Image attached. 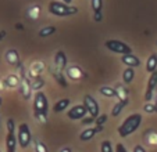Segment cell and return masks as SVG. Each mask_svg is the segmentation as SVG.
<instances>
[{"label": "cell", "instance_id": "44dd1931", "mask_svg": "<svg viewBox=\"0 0 157 152\" xmlns=\"http://www.w3.org/2000/svg\"><path fill=\"white\" fill-rule=\"evenodd\" d=\"M53 78H54V80H56V82L59 83V85L61 86L63 89H67V87H68V83H67V80H65L64 73H63V72H60V71H56V72H53Z\"/></svg>", "mask_w": 157, "mask_h": 152}, {"label": "cell", "instance_id": "e0dca14e", "mask_svg": "<svg viewBox=\"0 0 157 152\" xmlns=\"http://www.w3.org/2000/svg\"><path fill=\"white\" fill-rule=\"evenodd\" d=\"M4 85H6L7 87L14 89V87H18V86L21 85V80H20V78H18L17 75L11 73V75H9L6 79H4Z\"/></svg>", "mask_w": 157, "mask_h": 152}, {"label": "cell", "instance_id": "b9f144b4", "mask_svg": "<svg viewBox=\"0 0 157 152\" xmlns=\"http://www.w3.org/2000/svg\"><path fill=\"white\" fill-rule=\"evenodd\" d=\"M156 44H157V40H156Z\"/></svg>", "mask_w": 157, "mask_h": 152}, {"label": "cell", "instance_id": "d6986e66", "mask_svg": "<svg viewBox=\"0 0 157 152\" xmlns=\"http://www.w3.org/2000/svg\"><path fill=\"white\" fill-rule=\"evenodd\" d=\"M127 104H128V100H124V101H118V103H117L116 105L113 107V109H111V116H113V118L120 116V114L124 111V108L127 107Z\"/></svg>", "mask_w": 157, "mask_h": 152}, {"label": "cell", "instance_id": "2e32d148", "mask_svg": "<svg viewBox=\"0 0 157 152\" xmlns=\"http://www.w3.org/2000/svg\"><path fill=\"white\" fill-rule=\"evenodd\" d=\"M70 98H61V100H59L56 104L53 105V111H54V114H59V112H63V111H65L67 109V107L70 105Z\"/></svg>", "mask_w": 157, "mask_h": 152}, {"label": "cell", "instance_id": "ba28073f", "mask_svg": "<svg viewBox=\"0 0 157 152\" xmlns=\"http://www.w3.org/2000/svg\"><path fill=\"white\" fill-rule=\"evenodd\" d=\"M157 86V71L153 73H150V78L147 80V89H146V93H145V101L149 103L151 98H153V90L156 89Z\"/></svg>", "mask_w": 157, "mask_h": 152}, {"label": "cell", "instance_id": "30bf717a", "mask_svg": "<svg viewBox=\"0 0 157 152\" xmlns=\"http://www.w3.org/2000/svg\"><path fill=\"white\" fill-rule=\"evenodd\" d=\"M6 61L9 65L11 67H20L21 65V60H20V54L15 49H10L7 50L6 53Z\"/></svg>", "mask_w": 157, "mask_h": 152}, {"label": "cell", "instance_id": "60d3db41", "mask_svg": "<svg viewBox=\"0 0 157 152\" xmlns=\"http://www.w3.org/2000/svg\"><path fill=\"white\" fill-rule=\"evenodd\" d=\"M2 103H3V100H2V97H0V107H2Z\"/></svg>", "mask_w": 157, "mask_h": 152}, {"label": "cell", "instance_id": "f1b7e54d", "mask_svg": "<svg viewBox=\"0 0 157 152\" xmlns=\"http://www.w3.org/2000/svg\"><path fill=\"white\" fill-rule=\"evenodd\" d=\"M7 132L9 133H14L15 132V123H14V119H7Z\"/></svg>", "mask_w": 157, "mask_h": 152}, {"label": "cell", "instance_id": "8fae6325", "mask_svg": "<svg viewBox=\"0 0 157 152\" xmlns=\"http://www.w3.org/2000/svg\"><path fill=\"white\" fill-rule=\"evenodd\" d=\"M67 75H68L72 80H79V79H86V78H88V75H86L79 67H77V65L67 68Z\"/></svg>", "mask_w": 157, "mask_h": 152}, {"label": "cell", "instance_id": "3957f363", "mask_svg": "<svg viewBox=\"0 0 157 152\" xmlns=\"http://www.w3.org/2000/svg\"><path fill=\"white\" fill-rule=\"evenodd\" d=\"M49 13L56 17H70L75 15L78 13V7L71 6V4H65L64 2H50L49 3Z\"/></svg>", "mask_w": 157, "mask_h": 152}, {"label": "cell", "instance_id": "74e56055", "mask_svg": "<svg viewBox=\"0 0 157 152\" xmlns=\"http://www.w3.org/2000/svg\"><path fill=\"white\" fill-rule=\"evenodd\" d=\"M61 152H71V148H68V147H67V148H63Z\"/></svg>", "mask_w": 157, "mask_h": 152}, {"label": "cell", "instance_id": "9c48e42d", "mask_svg": "<svg viewBox=\"0 0 157 152\" xmlns=\"http://www.w3.org/2000/svg\"><path fill=\"white\" fill-rule=\"evenodd\" d=\"M54 67H56V71H60V72H63L67 68V56L61 50H59L54 56Z\"/></svg>", "mask_w": 157, "mask_h": 152}, {"label": "cell", "instance_id": "ac0fdd59", "mask_svg": "<svg viewBox=\"0 0 157 152\" xmlns=\"http://www.w3.org/2000/svg\"><path fill=\"white\" fill-rule=\"evenodd\" d=\"M146 71L149 73H153L157 71V54H150L146 62Z\"/></svg>", "mask_w": 157, "mask_h": 152}, {"label": "cell", "instance_id": "d6a6232c", "mask_svg": "<svg viewBox=\"0 0 157 152\" xmlns=\"http://www.w3.org/2000/svg\"><path fill=\"white\" fill-rule=\"evenodd\" d=\"M116 152H128V151H127V148H125L121 143H118L116 145Z\"/></svg>", "mask_w": 157, "mask_h": 152}, {"label": "cell", "instance_id": "8d00e7d4", "mask_svg": "<svg viewBox=\"0 0 157 152\" xmlns=\"http://www.w3.org/2000/svg\"><path fill=\"white\" fill-rule=\"evenodd\" d=\"M6 38V31H0V42Z\"/></svg>", "mask_w": 157, "mask_h": 152}, {"label": "cell", "instance_id": "ffe728a7", "mask_svg": "<svg viewBox=\"0 0 157 152\" xmlns=\"http://www.w3.org/2000/svg\"><path fill=\"white\" fill-rule=\"evenodd\" d=\"M99 93L104 97H109V98H113V97H117V91L114 87H110V86H101L99 89Z\"/></svg>", "mask_w": 157, "mask_h": 152}, {"label": "cell", "instance_id": "d4e9b609", "mask_svg": "<svg viewBox=\"0 0 157 152\" xmlns=\"http://www.w3.org/2000/svg\"><path fill=\"white\" fill-rule=\"evenodd\" d=\"M31 86H32V90L33 91H39L44 86V80L42 79L40 76H36V78H33L32 82H31Z\"/></svg>", "mask_w": 157, "mask_h": 152}, {"label": "cell", "instance_id": "d590c367", "mask_svg": "<svg viewBox=\"0 0 157 152\" xmlns=\"http://www.w3.org/2000/svg\"><path fill=\"white\" fill-rule=\"evenodd\" d=\"M15 29H17V31H22V29H24V25H22V24H15Z\"/></svg>", "mask_w": 157, "mask_h": 152}, {"label": "cell", "instance_id": "277c9868", "mask_svg": "<svg viewBox=\"0 0 157 152\" xmlns=\"http://www.w3.org/2000/svg\"><path fill=\"white\" fill-rule=\"evenodd\" d=\"M107 50L113 51V53L121 54V56H128V54H132V49H131L128 44L122 43L120 40H114V39H110V40H106L104 43Z\"/></svg>", "mask_w": 157, "mask_h": 152}, {"label": "cell", "instance_id": "4316f807", "mask_svg": "<svg viewBox=\"0 0 157 152\" xmlns=\"http://www.w3.org/2000/svg\"><path fill=\"white\" fill-rule=\"evenodd\" d=\"M101 7H103V0H92L93 13H101Z\"/></svg>", "mask_w": 157, "mask_h": 152}, {"label": "cell", "instance_id": "6da1fadb", "mask_svg": "<svg viewBox=\"0 0 157 152\" xmlns=\"http://www.w3.org/2000/svg\"><path fill=\"white\" fill-rule=\"evenodd\" d=\"M48 111H49V103L48 98L44 96V93L38 91L33 98V116L40 122H46L48 118Z\"/></svg>", "mask_w": 157, "mask_h": 152}, {"label": "cell", "instance_id": "603a6c76", "mask_svg": "<svg viewBox=\"0 0 157 152\" xmlns=\"http://www.w3.org/2000/svg\"><path fill=\"white\" fill-rule=\"evenodd\" d=\"M114 89H116V91H117V97L120 98V101L128 100V90L125 87H122V85H117Z\"/></svg>", "mask_w": 157, "mask_h": 152}, {"label": "cell", "instance_id": "7a4b0ae2", "mask_svg": "<svg viewBox=\"0 0 157 152\" xmlns=\"http://www.w3.org/2000/svg\"><path fill=\"white\" fill-rule=\"evenodd\" d=\"M140 123H142V115L140 114H132L127 118V119L122 122V125L118 127V134L121 136L122 138L128 137L129 134L135 133L138 129H139Z\"/></svg>", "mask_w": 157, "mask_h": 152}, {"label": "cell", "instance_id": "e575fe53", "mask_svg": "<svg viewBox=\"0 0 157 152\" xmlns=\"http://www.w3.org/2000/svg\"><path fill=\"white\" fill-rule=\"evenodd\" d=\"M133 152H146V149L143 148L142 145H139V144H138V145L133 147Z\"/></svg>", "mask_w": 157, "mask_h": 152}, {"label": "cell", "instance_id": "1f68e13d", "mask_svg": "<svg viewBox=\"0 0 157 152\" xmlns=\"http://www.w3.org/2000/svg\"><path fill=\"white\" fill-rule=\"evenodd\" d=\"M93 122H96V118L90 116V115H89L88 118H85V119H82V123H83V125H90V123H93Z\"/></svg>", "mask_w": 157, "mask_h": 152}, {"label": "cell", "instance_id": "9a60e30c", "mask_svg": "<svg viewBox=\"0 0 157 152\" xmlns=\"http://www.w3.org/2000/svg\"><path fill=\"white\" fill-rule=\"evenodd\" d=\"M17 136L14 133H7L6 136V149L7 152H15V148H17Z\"/></svg>", "mask_w": 157, "mask_h": 152}, {"label": "cell", "instance_id": "4dcf8cb0", "mask_svg": "<svg viewBox=\"0 0 157 152\" xmlns=\"http://www.w3.org/2000/svg\"><path fill=\"white\" fill-rule=\"evenodd\" d=\"M143 109H145V112H149V114L156 112V107H154V104H150V103H146L145 107H143Z\"/></svg>", "mask_w": 157, "mask_h": 152}, {"label": "cell", "instance_id": "484cf974", "mask_svg": "<svg viewBox=\"0 0 157 152\" xmlns=\"http://www.w3.org/2000/svg\"><path fill=\"white\" fill-rule=\"evenodd\" d=\"M100 151H101V152H116V151L113 149V145H111V143H110L109 140H104L103 143H101Z\"/></svg>", "mask_w": 157, "mask_h": 152}, {"label": "cell", "instance_id": "5b68a950", "mask_svg": "<svg viewBox=\"0 0 157 152\" xmlns=\"http://www.w3.org/2000/svg\"><path fill=\"white\" fill-rule=\"evenodd\" d=\"M17 140L21 148H28L32 141V134H31L29 126L27 123H21L18 126V133H17Z\"/></svg>", "mask_w": 157, "mask_h": 152}, {"label": "cell", "instance_id": "f35d334b", "mask_svg": "<svg viewBox=\"0 0 157 152\" xmlns=\"http://www.w3.org/2000/svg\"><path fill=\"white\" fill-rule=\"evenodd\" d=\"M63 2H64L65 4H71V2H72V0H63Z\"/></svg>", "mask_w": 157, "mask_h": 152}, {"label": "cell", "instance_id": "8992f818", "mask_svg": "<svg viewBox=\"0 0 157 152\" xmlns=\"http://www.w3.org/2000/svg\"><path fill=\"white\" fill-rule=\"evenodd\" d=\"M83 105L86 107V111H88V114L90 115V116L93 118H98L99 115V104L98 101H96L95 98H93L90 94H86L85 97H83Z\"/></svg>", "mask_w": 157, "mask_h": 152}, {"label": "cell", "instance_id": "7c38bea8", "mask_svg": "<svg viewBox=\"0 0 157 152\" xmlns=\"http://www.w3.org/2000/svg\"><path fill=\"white\" fill-rule=\"evenodd\" d=\"M20 93H21V96L24 97V100H29L31 96H32V86H31V82H29L28 78L21 79Z\"/></svg>", "mask_w": 157, "mask_h": 152}, {"label": "cell", "instance_id": "5bb4252c", "mask_svg": "<svg viewBox=\"0 0 157 152\" xmlns=\"http://www.w3.org/2000/svg\"><path fill=\"white\" fill-rule=\"evenodd\" d=\"M121 62L124 65H127L128 68H136L140 65V61L138 57H135L133 54H128V56H121Z\"/></svg>", "mask_w": 157, "mask_h": 152}, {"label": "cell", "instance_id": "52a82bcc", "mask_svg": "<svg viewBox=\"0 0 157 152\" xmlns=\"http://www.w3.org/2000/svg\"><path fill=\"white\" fill-rule=\"evenodd\" d=\"M88 111H86V107L83 105H75L71 107V108L67 111V118L71 120H78V119H83L86 116Z\"/></svg>", "mask_w": 157, "mask_h": 152}, {"label": "cell", "instance_id": "cb8c5ba5", "mask_svg": "<svg viewBox=\"0 0 157 152\" xmlns=\"http://www.w3.org/2000/svg\"><path fill=\"white\" fill-rule=\"evenodd\" d=\"M56 27H44V28H42L40 31H39V36L40 38H48V36H52V35H54L56 33Z\"/></svg>", "mask_w": 157, "mask_h": 152}, {"label": "cell", "instance_id": "836d02e7", "mask_svg": "<svg viewBox=\"0 0 157 152\" xmlns=\"http://www.w3.org/2000/svg\"><path fill=\"white\" fill-rule=\"evenodd\" d=\"M93 18H95L96 22H101V20H103V15H101V13H95V14H93Z\"/></svg>", "mask_w": 157, "mask_h": 152}, {"label": "cell", "instance_id": "4fadbf2b", "mask_svg": "<svg viewBox=\"0 0 157 152\" xmlns=\"http://www.w3.org/2000/svg\"><path fill=\"white\" fill-rule=\"evenodd\" d=\"M101 132H103V126H96L95 129H90V127H89V129H85L79 134V140L81 141H89L95 137L96 133H101Z\"/></svg>", "mask_w": 157, "mask_h": 152}, {"label": "cell", "instance_id": "f546056e", "mask_svg": "<svg viewBox=\"0 0 157 152\" xmlns=\"http://www.w3.org/2000/svg\"><path fill=\"white\" fill-rule=\"evenodd\" d=\"M107 120V115H104V114H101V115H99L98 118H96V125L98 126H103V123Z\"/></svg>", "mask_w": 157, "mask_h": 152}, {"label": "cell", "instance_id": "7402d4cb", "mask_svg": "<svg viewBox=\"0 0 157 152\" xmlns=\"http://www.w3.org/2000/svg\"><path fill=\"white\" fill-rule=\"evenodd\" d=\"M133 78H135V71H133V68H127V69L122 72V80H124L125 85H129L133 80Z\"/></svg>", "mask_w": 157, "mask_h": 152}, {"label": "cell", "instance_id": "ab89813d", "mask_svg": "<svg viewBox=\"0 0 157 152\" xmlns=\"http://www.w3.org/2000/svg\"><path fill=\"white\" fill-rule=\"evenodd\" d=\"M154 107H156V112H157V97H156V103H154Z\"/></svg>", "mask_w": 157, "mask_h": 152}, {"label": "cell", "instance_id": "83f0119b", "mask_svg": "<svg viewBox=\"0 0 157 152\" xmlns=\"http://www.w3.org/2000/svg\"><path fill=\"white\" fill-rule=\"evenodd\" d=\"M35 151L36 152H48V147L44 145V143L39 140H35Z\"/></svg>", "mask_w": 157, "mask_h": 152}]
</instances>
